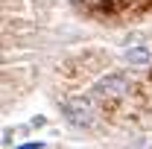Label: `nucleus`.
Listing matches in <instances>:
<instances>
[{
    "instance_id": "1",
    "label": "nucleus",
    "mask_w": 152,
    "mask_h": 149,
    "mask_svg": "<svg viewBox=\"0 0 152 149\" xmlns=\"http://www.w3.org/2000/svg\"><path fill=\"white\" fill-rule=\"evenodd\" d=\"M61 111H64V120L70 126H76V129H88L96 120V108H94V102H91V96H82V93L79 96H70Z\"/></svg>"
},
{
    "instance_id": "2",
    "label": "nucleus",
    "mask_w": 152,
    "mask_h": 149,
    "mask_svg": "<svg viewBox=\"0 0 152 149\" xmlns=\"http://www.w3.org/2000/svg\"><path fill=\"white\" fill-rule=\"evenodd\" d=\"M94 93L96 96H108V99H117V96H126L129 93V76L126 73H108L105 79H99L94 85Z\"/></svg>"
},
{
    "instance_id": "3",
    "label": "nucleus",
    "mask_w": 152,
    "mask_h": 149,
    "mask_svg": "<svg viewBox=\"0 0 152 149\" xmlns=\"http://www.w3.org/2000/svg\"><path fill=\"white\" fill-rule=\"evenodd\" d=\"M123 56H126L129 64H149L152 61V44L143 41V38H129Z\"/></svg>"
}]
</instances>
